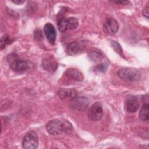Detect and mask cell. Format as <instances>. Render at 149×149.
I'll use <instances>...</instances> for the list:
<instances>
[{
	"instance_id": "cell-9",
	"label": "cell",
	"mask_w": 149,
	"mask_h": 149,
	"mask_svg": "<svg viewBox=\"0 0 149 149\" xmlns=\"http://www.w3.org/2000/svg\"><path fill=\"white\" fill-rule=\"evenodd\" d=\"M65 74L68 78L76 81H81L84 79L82 73L80 70L74 68L68 69Z\"/></svg>"
},
{
	"instance_id": "cell-24",
	"label": "cell",
	"mask_w": 149,
	"mask_h": 149,
	"mask_svg": "<svg viewBox=\"0 0 149 149\" xmlns=\"http://www.w3.org/2000/svg\"><path fill=\"white\" fill-rule=\"evenodd\" d=\"M12 2L13 3L17 4V5H21V4L23 3L25 1L23 0H14V1H12Z\"/></svg>"
},
{
	"instance_id": "cell-22",
	"label": "cell",
	"mask_w": 149,
	"mask_h": 149,
	"mask_svg": "<svg viewBox=\"0 0 149 149\" xmlns=\"http://www.w3.org/2000/svg\"><path fill=\"white\" fill-rule=\"evenodd\" d=\"M148 13H149V7L147 6H146L143 10V15L144 17L147 19L148 18Z\"/></svg>"
},
{
	"instance_id": "cell-11",
	"label": "cell",
	"mask_w": 149,
	"mask_h": 149,
	"mask_svg": "<svg viewBox=\"0 0 149 149\" xmlns=\"http://www.w3.org/2000/svg\"><path fill=\"white\" fill-rule=\"evenodd\" d=\"M84 45L77 42H72L67 47V53L70 55H74L83 51Z\"/></svg>"
},
{
	"instance_id": "cell-5",
	"label": "cell",
	"mask_w": 149,
	"mask_h": 149,
	"mask_svg": "<svg viewBox=\"0 0 149 149\" xmlns=\"http://www.w3.org/2000/svg\"><path fill=\"white\" fill-rule=\"evenodd\" d=\"M119 29L118 22L111 17L105 18L103 24V30L104 33L109 36L115 35Z\"/></svg>"
},
{
	"instance_id": "cell-18",
	"label": "cell",
	"mask_w": 149,
	"mask_h": 149,
	"mask_svg": "<svg viewBox=\"0 0 149 149\" xmlns=\"http://www.w3.org/2000/svg\"><path fill=\"white\" fill-rule=\"evenodd\" d=\"M88 56L92 61H97L102 59V54L98 51H93L90 52V53L88 55Z\"/></svg>"
},
{
	"instance_id": "cell-8",
	"label": "cell",
	"mask_w": 149,
	"mask_h": 149,
	"mask_svg": "<svg viewBox=\"0 0 149 149\" xmlns=\"http://www.w3.org/2000/svg\"><path fill=\"white\" fill-rule=\"evenodd\" d=\"M125 108L127 112L133 113L137 111L139 108V102L137 98L130 97L126 99L125 102Z\"/></svg>"
},
{
	"instance_id": "cell-17",
	"label": "cell",
	"mask_w": 149,
	"mask_h": 149,
	"mask_svg": "<svg viewBox=\"0 0 149 149\" xmlns=\"http://www.w3.org/2000/svg\"><path fill=\"white\" fill-rule=\"evenodd\" d=\"M67 21H68V29L73 30L77 27L79 23L76 18H74V17L67 18Z\"/></svg>"
},
{
	"instance_id": "cell-15",
	"label": "cell",
	"mask_w": 149,
	"mask_h": 149,
	"mask_svg": "<svg viewBox=\"0 0 149 149\" xmlns=\"http://www.w3.org/2000/svg\"><path fill=\"white\" fill-rule=\"evenodd\" d=\"M13 40L14 39L8 34H5L3 36H2L0 41L1 49H3L5 47L6 45L12 43L13 41Z\"/></svg>"
},
{
	"instance_id": "cell-20",
	"label": "cell",
	"mask_w": 149,
	"mask_h": 149,
	"mask_svg": "<svg viewBox=\"0 0 149 149\" xmlns=\"http://www.w3.org/2000/svg\"><path fill=\"white\" fill-rule=\"evenodd\" d=\"M112 47L113 48V49L119 54L121 55L122 54V47L120 46V45L117 42L115 41L114 40H111L110 42Z\"/></svg>"
},
{
	"instance_id": "cell-14",
	"label": "cell",
	"mask_w": 149,
	"mask_h": 149,
	"mask_svg": "<svg viewBox=\"0 0 149 149\" xmlns=\"http://www.w3.org/2000/svg\"><path fill=\"white\" fill-rule=\"evenodd\" d=\"M139 119L143 122L148 121L149 119V105L148 102H144L140 109L139 113Z\"/></svg>"
},
{
	"instance_id": "cell-10",
	"label": "cell",
	"mask_w": 149,
	"mask_h": 149,
	"mask_svg": "<svg viewBox=\"0 0 149 149\" xmlns=\"http://www.w3.org/2000/svg\"><path fill=\"white\" fill-rule=\"evenodd\" d=\"M59 97L62 100H72L77 97V92L74 89H61L58 93Z\"/></svg>"
},
{
	"instance_id": "cell-13",
	"label": "cell",
	"mask_w": 149,
	"mask_h": 149,
	"mask_svg": "<svg viewBox=\"0 0 149 149\" xmlns=\"http://www.w3.org/2000/svg\"><path fill=\"white\" fill-rule=\"evenodd\" d=\"M72 104L73 107L79 110H85L88 105L87 100L84 97H76L72 100Z\"/></svg>"
},
{
	"instance_id": "cell-23",
	"label": "cell",
	"mask_w": 149,
	"mask_h": 149,
	"mask_svg": "<svg viewBox=\"0 0 149 149\" xmlns=\"http://www.w3.org/2000/svg\"><path fill=\"white\" fill-rule=\"evenodd\" d=\"M112 2H114L115 3H118L119 5H127V3H129V1H126V0H123V1H113Z\"/></svg>"
},
{
	"instance_id": "cell-6",
	"label": "cell",
	"mask_w": 149,
	"mask_h": 149,
	"mask_svg": "<svg viewBox=\"0 0 149 149\" xmlns=\"http://www.w3.org/2000/svg\"><path fill=\"white\" fill-rule=\"evenodd\" d=\"M46 129L51 135H59L63 132L62 123L58 119L51 120L47 123Z\"/></svg>"
},
{
	"instance_id": "cell-1",
	"label": "cell",
	"mask_w": 149,
	"mask_h": 149,
	"mask_svg": "<svg viewBox=\"0 0 149 149\" xmlns=\"http://www.w3.org/2000/svg\"><path fill=\"white\" fill-rule=\"evenodd\" d=\"M7 61L10 68L19 73H25L33 67V64L31 62L20 59L16 54L9 55L7 57Z\"/></svg>"
},
{
	"instance_id": "cell-19",
	"label": "cell",
	"mask_w": 149,
	"mask_h": 149,
	"mask_svg": "<svg viewBox=\"0 0 149 149\" xmlns=\"http://www.w3.org/2000/svg\"><path fill=\"white\" fill-rule=\"evenodd\" d=\"M62 123L63 132H64L66 134L71 133L73 131L72 125L68 120H63V122H62Z\"/></svg>"
},
{
	"instance_id": "cell-3",
	"label": "cell",
	"mask_w": 149,
	"mask_h": 149,
	"mask_svg": "<svg viewBox=\"0 0 149 149\" xmlns=\"http://www.w3.org/2000/svg\"><path fill=\"white\" fill-rule=\"evenodd\" d=\"M22 144L23 148L26 149L36 148L38 144V137L37 133L33 130L29 132L23 137Z\"/></svg>"
},
{
	"instance_id": "cell-4",
	"label": "cell",
	"mask_w": 149,
	"mask_h": 149,
	"mask_svg": "<svg viewBox=\"0 0 149 149\" xmlns=\"http://www.w3.org/2000/svg\"><path fill=\"white\" fill-rule=\"evenodd\" d=\"M103 115V109L101 103L96 102L88 109L87 112L88 118L92 121L100 120Z\"/></svg>"
},
{
	"instance_id": "cell-21",
	"label": "cell",
	"mask_w": 149,
	"mask_h": 149,
	"mask_svg": "<svg viewBox=\"0 0 149 149\" xmlns=\"http://www.w3.org/2000/svg\"><path fill=\"white\" fill-rule=\"evenodd\" d=\"M107 67H108V66H107L106 64L101 63L95 67V70H97L98 72H104V71L106 70Z\"/></svg>"
},
{
	"instance_id": "cell-7",
	"label": "cell",
	"mask_w": 149,
	"mask_h": 149,
	"mask_svg": "<svg viewBox=\"0 0 149 149\" xmlns=\"http://www.w3.org/2000/svg\"><path fill=\"white\" fill-rule=\"evenodd\" d=\"M44 31L49 43L54 44L56 37V31L54 26L52 24L48 23L44 26Z\"/></svg>"
},
{
	"instance_id": "cell-16",
	"label": "cell",
	"mask_w": 149,
	"mask_h": 149,
	"mask_svg": "<svg viewBox=\"0 0 149 149\" xmlns=\"http://www.w3.org/2000/svg\"><path fill=\"white\" fill-rule=\"evenodd\" d=\"M58 28L61 32H65L68 29L67 18H62L58 22Z\"/></svg>"
},
{
	"instance_id": "cell-12",
	"label": "cell",
	"mask_w": 149,
	"mask_h": 149,
	"mask_svg": "<svg viewBox=\"0 0 149 149\" xmlns=\"http://www.w3.org/2000/svg\"><path fill=\"white\" fill-rule=\"evenodd\" d=\"M42 66L46 70L54 72L57 69L58 65L55 59L52 58H48L43 61Z\"/></svg>"
},
{
	"instance_id": "cell-2",
	"label": "cell",
	"mask_w": 149,
	"mask_h": 149,
	"mask_svg": "<svg viewBox=\"0 0 149 149\" xmlns=\"http://www.w3.org/2000/svg\"><path fill=\"white\" fill-rule=\"evenodd\" d=\"M118 76L121 79L129 81H136L140 79V72L134 68H123L117 72Z\"/></svg>"
}]
</instances>
